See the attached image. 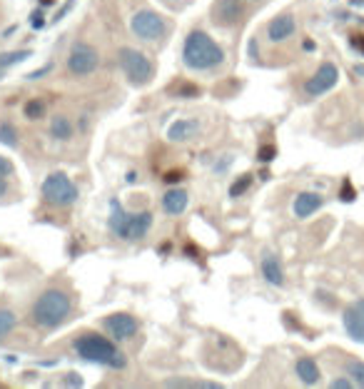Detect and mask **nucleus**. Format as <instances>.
<instances>
[{
	"label": "nucleus",
	"mask_w": 364,
	"mask_h": 389,
	"mask_svg": "<svg viewBox=\"0 0 364 389\" xmlns=\"http://www.w3.org/2000/svg\"><path fill=\"white\" fill-rule=\"evenodd\" d=\"M73 135H75V123H73L68 115L55 113L53 118H50V137L60 142H68V140H73Z\"/></svg>",
	"instance_id": "19"
},
{
	"label": "nucleus",
	"mask_w": 364,
	"mask_h": 389,
	"mask_svg": "<svg viewBox=\"0 0 364 389\" xmlns=\"http://www.w3.org/2000/svg\"><path fill=\"white\" fill-rule=\"evenodd\" d=\"M150 227H152V212L150 210L130 212V240L128 242H138V240L147 237Z\"/></svg>",
	"instance_id": "18"
},
{
	"label": "nucleus",
	"mask_w": 364,
	"mask_h": 389,
	"mask_svg": "<svg viewBox=\"0 0 364 389\" xmlns=\"http://www.w3.org/2000/svg\"><path fill=\"white\" fill-rule=\"evenodd\" d=\"M245 11H247V0H214L210 18H212V23L217 27H232L242 20Z\"/></svg>",
	"instance_id": "10"
},
{
	"label": "nucleus",
	"mask_w": 364,
	"mask_h": 389,
	"mask_svg": "<svg viewBox=\"0 0 364 389\" xmlns=\"http://www.w3.org/2000/svg\"><path fill=\"white\" fill-rule=\"evenodd\" d=\"M329 387H332V389H352L354 382L349 377H337V379H332V382H329Z\"/></svg>",
	"instance_id": "33"
},
{
	"label": "nucleus",
	"mask_w": 364,
	"mask_h": 389,
	"mask_svg": "<svg viewBox=\"0 0 364 389\" xmlns=\"http://www.w3.org/2000/svg\"><path fill=\"white\" fill-rule=\"evenodd\" d=\"M118 63L120 70L125 73V78L138 87L150 85L152 78H155V63L138 48H130V45L118 48Z\"/></svg>",
	"instance_id": "5"
},
{
	"label": "nucleus",
	"mask_w": 364,
	"mask_h": 389,
	"mask_svg": "<svg viewBox=\"0 0 364 389\" xmlns=\"http://www.w3.org/2000/svg\"><path fill=\"white\" fill-rule=\"evenodd\" d=\"M252 185V175H240V180H235L230 187V197H242V194L250 190Z\"/></svg>",
	"instance_id": "27"
},
{
	"label": "nucleus",
	"mask_w": 364,
	"mask_h": 389,
	"mask_svg": "<svg viewBox=\"0 0 364 389\" xmlns=\"http://www.w3.org/2000/svg\"><path fill=\"white\" fill-rule=\"evenodd\" d=\"M30 50H13V53H6V55H0V68H11V65H16V63H23V60H28L30 58Z\"/></svg>",
	"instance_id": "26"
},
{
	"label": "nucleus",
	"mask_w": 364,
	"mask_h": 389,
	"mask_svg": "<svg viewBox=\"0 0 364 389\" xmlns=\"http://www.w3.org/2000/svg\"><path fill=\"white\" fill-rule=\"evenodd\" d=\"M305 50H315V43H312V40H305Z\"/></svg>",
	"instance_id": "39"
},
{
	"label": "nucleus",
	"mask_w": 364,
	"mask_h": 389,
	"mask_svg": "<svg viewBox=\"0 0 364 389\" xmlns=\"http://www.w3.org/2000/svg\"><path fill=\"white\" fill-rule=\"evenodd\" d=\"M100 68V50L87 40H75L68 53V73L73 78H90Z\"/></svg>",
	"instance_id": "7"
},
{
	"label": "nucleus",
	"mask_w": 364,
	"mask_h": 389,
	"mask_svg": "<svg viewBox=\"0 0 364 389\" xmlns=\"http://www.w3.org/2000/svg\"><path fill=\"white\" fill-rule=\"evenodd\" d=\"M40 194H43L45 205L50 207H73L80 197V190L65 173H50L43 180Z\"/></svg>",
	"instance_id": "6"
},
{
	"label": "nucleus",
	"mask_w": 364,
	"mask_h": 389,
	"mask_svg": "<svg viewBox=\"0 0 364 389\" xmlns=\"http://www.w3.org/2000/svg\"><path fill=\"white\" fill-rule=\"evenodd\" d=\"M342 322H344L347 335L352 337L354 342L364 345V297L357 300V302H352L347 309H344Z\"/></svg>",
	"instance_id": "12"
},
{
	"label": "nucleus",
	"mask_w": 364,
	"mask_h": 389,
	"mask_svg": "<svg viewBox=\"0 0 364 389\" xmlns=\"http://www.w3.org/2000/svg\"><path fill=\"white\" fill-rule=\"evenodd\" d=\"M73 350L80 359L92 364H100L107 369H125L128 367V357L115 345L113 337L97 335V332H83L73 342Z\"/></svg>",
	"instance_id": "3"
},
{
	"label": "nucleus",
	"mask_w": 364,
	"mask_h": 389,
	"mask_svg": "<svg viewBox=\"0 0 364 389\" xmlns=\"http://www.w3.org/2000/svg\"><path fill=\"white\" fill-rule=\"evenodd\" d=\"M8 194H11V185H8L6 175H0V200H3V197H8Z\"/></svg>",
	"instance_id": "36"
},
{
	"label": "nucleus",
	"mask_w": 364,
	"mask_h": 389,
	"mask_svg": "<svg viewBox=\"0 0 364 389\" xmlns=\"http://www.w3.org/2000/svg\"><path fill=\"white\" fill-rule=\"evenodd\" d=\"M170 92H177V97H198L200 87L190 85V82H180V85H172Z\"/></svg>",
	"instance_id": "28"
},
{
	"label": "nucleus",
	"mask_w": 364,
	"mask_h": 389,
	"mask_svg": "<svg viewBox=\"0 0 364 389\" xmlns=\"http://www.w3.org/2000/svg\"><path fill=\"white\" fill-rule=\"evenodd\" d=\"M0 142L6 147L20 145V130H18L11 120H0Z\"/></svg>",
	"instance_id": "22"
},
{
	"label": "nucleus",
	"mask_w": 364,
	"mask_h": 389,
	"mask_svg": "<svg viewBox=\"0 0 364 389\" xmlns=\"http://www.w3.org/2000/svg\"><path fill=\"white\" fill-rule=\"evenodd\" d=\"M162 6H167V8H172V11H177V8H182L188 0H160Z\"/></svg>",
	"instance_id": "37"
},
{
	"label": "nucleus",
	"mask_w": 364,
	"mask_h": 389,
	"mask_svg": "<svg viewBox=\"0 0 364 389\" xmlns=\"http://www.w3.org/2000/svg\"><path fill=\"white\" fill-rule=\"evenodd\" d=\"M13 173H16V165H13L8 157L0 155V175H6V178H13Z\"/></svg>",
	"instance_id": "31"
},
{
	"label": "nucleus",
	"mask_w": 364,
	"mask_h": 389,
	"mask_svg": "<svg viewBox=\"0 0 364 389\" xmlns=\"http://www.w3.org/2000/svg\"><path fill=\"white\" fill-rule=\"evenodd\" d=\"M198 135H200V123L195 118H180L167 128V140L177 142V145L195 140Z\"/></svg>",
	"instance_id": "14"
},
{
	"label": "nucleus",
	"mask_w": 364,
	"mask_h": 389,
	"mask_svg": "<svg viewBox=\"0 0 364 389\" xmlns=\"http://www.w3.org/2000/svg\"><path fill=\"white\" fill-rule=\"evenodd\" d=\"M344 372L354 382V387H364V362L362 359H347Z\"/></svg>",
	"instance_id": "25"
},
{
	"label": "nucleus",
	"mask_w": 364,
	"mask_h": 389,
	"mask_svg": "<svg viewBox=\"0 0 364 389\" xmlns=\"http://www.w3.org/2000/svg\"><path fill=\"white\" fill-rule=\"evenodd\" d=\"M297 32V20L292 13H279L272 20L267 23V40L269 43H287V40L295 38Z\"/></svg>",
	"instance_id": "11"
},
{
	"label": "nucleus",
	"mask_w": 364,
	"mask_h": 389,
	"mask_svg": "<svg viewBox=\"0 0 364 389\" xmlns=\"http://www.w3.org/2000/svg\"><path fill=\"white\" fill-rule=\"evenodd\" d=\"M73 314V295L65 287H48L38 295V300L30 307V322L38 330H58L60 324H65Z\"/></svg>",
	"instance_id": "1"
},
{
	"label": "nucleus",
	"mask_w": 364,
	"mask_h": 389,
	"mask_svg": "<svg viewBox=\"0 0 364 389\" xmlns=\"http://www.w3.org/2000/svg\"><path fill=\"white\" fill-rule=\"evenodd\" d=\"M102 327H105V332L113 337L115 342H128L140 332L138 317H133V314H128V312L107 314V317L102 319Z\"/></svg>",
	"instance_id": "9"
},
{
	"label": "nucleus",
	"mask_w": 364,
	"mask_h": 389,
	"mask_svg": "<svg viewBox=\"0 0 364 389\" xmlns=\"http://www.w3.org/2000/svg\"><path fill=\"white\" fill-rule=\"evenodd\" d=\"M3 75H6V68H0V80H3Z\"/></svg>",
	"instance_id": "40"
},
{
	"label": "nucleus",
	"mask_w": 364,
	"mask_h": 389,
	"mask_svg": "<svg viewBox=\"0 0 364 389\" xmlns=\"http://www.w3.org/2000/svg\"><path fill=\"white\" fill-rule=\"evenodd\" d=\"M107 230H110V235L118 240H125L128 242L130 240V212L125 210L123 205H120L118 200L110 205V217H107Z\"/></svg>",
	"instance_id": "13"
},
{
	"label": "nucleus",
	"mask_w": 364,
	"mask_h": 389,
	"mask_svg": "<svg viewBox=\"0 0 364 389\" xmlns=\"http://www.w3.org/2000/svg\"><path fill=\"white\" fill-rule=\"evenodd\" d=\"M339 200H342V202H354V200H357V192H354V187H352V183H349V180H344V183H342Z\"/></svg>",
	"instance_id": "29"
},
{
	"label": "nucleus",
	"mask_w": 364,
	"mask_h": 389,
	"mask_svg": "<svg viewBox=\"0 0 364 389\" xmlns=\"http://www.w3.org/2000/svg\"><path fill=\"white\" fill-rule=\"evenodd\" d=\"M324 205V197L320 192H300L295 197V205H292V212H295L297 220H307L312 217L317 210H322Z\"/></svg>",
	"instance_id": "17"
},
{
	"label": "nucleus",
	"mask_w": 364,
	"mask_h": 389,
	"mask_svg": "<svg viewBox=\"0 0 364 389\" xmlns=\"http://www.w3.org/2000/svg\"><path fill=\"white\" fill-rule=\"evenodd\" d=\"M295 374L300 377L302 384H307V387H315V384H320V364L312 359V357H300L295 362Z\"/></svg>",
	"instance_id": "20"
},
{
	"label": "nucleus",
	"mask_w": 364,
	"mask_h": 389,
	"mask_svg": "<svg viewBox=\"0 0 364 389\" xmlns=\"http://www.w3.org/2000/svg\"><path fill=\"white\" fill-rule=\"evenodd\" d=\"M352 45H354V48H359V50H362V55H364V38H362V40H359V38H354V40H352Z\"/></svg>",
	"instance_id": "38"
},
{
	"label": "nucleus",
	"mask_w": 364,
	"mask_h": 389,
	"mask_svg": "<svg viewBox=\"0 0 364 389\" xmlns=\"http://www.w3.org/2000/svg\"><path fill=\"white\" fill-rule=\"evenodd\" d=\"M188 202H190V194H188V190H182V187H170L165 194H162V200H160V205H162V210L167 212L170 217H180L182 212L188 210Z\"/></svg>",
	"instance_id": "15"
},
{
	"label": "nucleus",
	"mask_w": 364,
	"mask_h": 389,
	"mask_svg": "<svg viewBox=\"0 0 364 389\" xmlns=\"http://www.w3.org/2000/svg\"><path fill=\"white\" fill-rule=\"evenodd\" d=\"M339 82V68L334 63H322L320 68L315 70V75L307 78L305 82V95L307 97H320L324 95V92H329L334 85Z\"/></svg>",
	"instance_id": "8"
},
{
	"label": "nucleus",
	"mask_w": 364,
	"mask_h": 389,
	"mask_svg": "<svg viewBox=\"0 0 364 389\" xmlns=\"http://www.w3.org/2000/svg\"><path fill=\"white\" fill-rule=\"evenodd\" d=\"M182 63H185L188 70L210 73L225 63V50L210 32L195 27V30L188 32L185 45H182Z\"/></svg>",
	"instance_id": "2"
},
{
	"label": "nucleus",
	"mask_w": 364,
	"mask_h": 389,
	"mask_svg": "<svg viewBox=\"0 0 364 389\" xmlns=\"http://www.w3.org/2000/svg\"><path fill=\"white\" fill-rule=\"evenodd\" d=\"M18 327V314L11 307H0V342Z\"/></svg>",
	"instance_id": "23"
},
{
	"label": "nucleus",
	"mask_w": 364,
	"mask_h": 389,
	"mask_svg": "<svg viewBox=\"0 0 364 389\" xmlns=\"http://www.w3.org/2000/svg\"><path fill=\"white\" fill-rule=\"evenodd\" d=\"M48 73H53V63H48V65H43L40 70H32V73H28V80H40L43 75H48Z\"/></svg>",
	"instance_id": "32"
},
{
	"label": "nucleus",
	"mask_w": 364,
	"mask_h": 389,
	"mask_svg": "<svg viewBox=\"0 0 364 389\" xmlns=\"http://www.w3.org/2000/svg\"><path fill=\"white\" fill-rule=\"evenodd\" d=\"M260 272H262L265 282L272 287H284V267L279 262L277 254L265 252L262 259H260Z\"/></svg>",
	"instance_id": "16"
},
{
	"label": "nucleus",
	"mask_w": 364,
	"mask_h": 389,
	"mask_svg": "<svg viewBox=\"0 0 364 389\" xmlns=\"http://www.w3.org/2000/svg\"><path fill=\"white\" fill-rule=\"evenodd\" d=\"M162 387H172V389H222L220 382H210V379H185V377H175V379H165Z\"/></svg>",
	"instance_id": "21"
},
{
	"label": "nucleus",
	"mask_w": 364,
	"mask_h": 389,
	"mask_svg": "<svg viewBox=\"0 0 364 389\" xmlns=\"http://www.w3.org/2000/svg\"><path fill=\"white\" fill-rule=\"evenodd\" d=\"M185 180V173L182 170H170V173L165 175V183H170V185H177V183H182Z\"/></svg>",
	"instance_id": "34"
},
{
	"label": "nucleus",
	"mask_w": 364,
	"mask_h": 389,
	"mask_svg": "<svg viewBox=\"0 0 364 389\" xmlns=\"http://www.w3.org/2000/svg\"><path fill=\"white\" fill-rule=\"evenodd\" d=\"M274 155H277V147H274V145H265V147H260L257 160L260 162H269V160H274Z\"/></svg>",
	"instance_id": "30"
},
{
	"label": "nucleus",
	"mask_w": 364,
	"mask_h": 389,
	"mask_svg": "<svg viewBox=\"0 0 364 389\" xmlns=\"http://www.w3.org/2000/svg\"><path fill=\"white\" fill-rule=\"evenodd\" d=\"M30 25H32V27H38V30L45 25V16H43V11H35V13H32V16H30Z\"/></svg>",
	"instance_id": "35"
},
{
	"label": "nucleus",
	"mask_w": 364,
	"mask_h": 389,
	"mask_svg": "<svg viewBox=\"0 0 364 389\" xmlns=\"http://www.w3.org/2000/svg\"><path fill=\"white\" fill-rule=\"evenodd\" d=\"M45 100H40V97H30L25 105H23V115H25L28 120H43L45 118Z\"/></svg>",
	"instance_id": "24"
},
{
	"label": "nucleus",
	"mask_w": 364,
	"mask_h": 389,
	"mask_svg": "<svg viewBox=\"0 0 364 389\" xmlns=\"http://www.w3.org/2000/svg\"><path fill=\"white\" fill-rule=\"evenodd\" d=\"M130 30L138 40L147 45H160L170 38V23L160 16V13L150 11V8H140L130 18Z\"/></svg>",
	"instance_id": "4"
}]
</instances>
